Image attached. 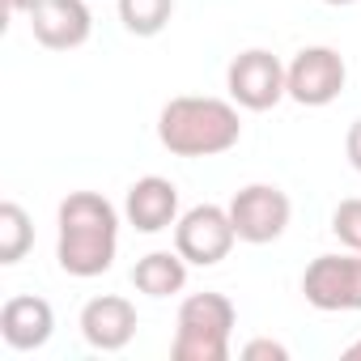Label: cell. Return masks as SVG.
<instances>
[{
  "label": "cell",
  "instance_id": "52a82bcc",
  "mask_svg": "<svg viewBox=\"0 0 361 361\" xmlns=\"http://www.w3.org/2000/svg\"><path fill=\"white\" fill-rule=\"evenodd\" d=\"M226 209H230V221L238 230V243H251V247L276 243L293 217V204L276 183H247L230 196Z\"/></svg>",
  "mask_w": 361,
  "mask_h": 361
},
{
  "label": "cell",
  "instance_id": "44dd1931",
  "mask_svg": "<svg viewBox=\"0 0 361 361\" xmlns=\"http://www.w3.org/2000/svg\"><path fill=\"white\" fill-rule=\"evenodd\" d=\"M323 5H331V9H344V5H357V0H323Z\"/></svg>",
  "mask_w": 361,
  "mask_h": 361
},
{
  "label": "cell",
  "instance_id": "277c9868",
  "mask_svg": "<svg viewBox=\"0 0 361 361\" xmlns=\"http://www.w3.org/2000/svg\"><path fill=\"white\" fill-rule=\"evenodd\" d=\"M302 293L323 314H348L361 310V251L344 255H319L302 272Z\"/></svg>",
  "mask_w": 361,
  "mask_h": 361
},
{
  "label": "cell",
  "instance_id": "6da1fadb",
  "mask_svg": "<svg viewBox=\"0 0 361 361\" xmlns=\"http://www.w3.org/2000/svg\"><path fill=\"white\" fill-rule=\"evenodd\" d=\"M56 259L68 276L94 281L111 272L119 251V213L98 192H68L56 213Z\"/></svg>",
  "mask_w": 361,
  "mask_h": 361
},
{
  "label": "cell",
  "instance_id": "2e32d148",
  "mask_svg": "<svg viewBox=\"0 0 361 361\" xmlns=\"http://www.w3.org/2000/svg\"><path fill=\"white\" fill-rule=\"evenodd\" d=\"M331 234L340 238L344 251H361V196L340 200L331 209Z\"/></svg>",
  "mask_w": 361,
  "mask_h": 361
},
{
  "label": "cell",
  "instance_id": "ac0fdd59",
  "mask_svg": "<svg viewBox=\"0 0 361 361\" xmlns=\"http://www.w3.org/2000/svg\"><path fill=\"white\" fill-rule=\"evenodd\" d=\"M344 157H348V166L361 174V115L348 123V136H344Z\"/></svg>",
  "mask_w": 361,
  "mask_h": 361
},
{
  "label": "cell",
  "instance_id": "e0dca14e",
  "mask_svg": "<svg viewBox=\"0 0 361 361\" xmlns=\"http://www.w3.org/2000/svg\"><path fill=\"white\" fill-rule=\"evenodd\" d=\"M289 348L281 340H247L243 344V361H285Z\"/></svg>",
  "mask_w": 361,
  "mask_h": 361
},
{
  "label": "cell",
  "instance_id": "8fae6325",
  "mask_svg": "<svg viewBox=\"0 0 361 361\" xmlns=\"http://www.w3.org/2000/svg\"><path fill=\"white\" fill-rule=\"evenodd\" d=\"M123 217L140 234L170 230L178 217H183V213H178V188L170 183V178H161V174L136 178V183L128 188V196H123Z\"/></svg>",
  "mask_w": 361,
  "mask_h": 361
},
{
  "label": "cell",
  "instance_id": "7a4b0ae2",
  "mask_svg": "<svg viewBox=\"0 0 361 361\" xmlns=\"http://www.w3.org/2000/svg\"><path fill=\"white\" fill-rule=\"evenodd\" d=\"M157 140L174 157H221L243 140L238 102L204 98V94H178L157 115Z\"/></svg>",
  "mask_w": 361,
  "mask_h": 361
},
{
  "label": "cell",
  "instance_id": "d6986e66",
  "mask_svg": "<svg viewBox=\"0 0 361 361\" xmlns=\"http://www.w3.org/2000/svg\"><path fill=\"white\" fill-rule=\"evenodd\" d=\"M344 361H361V340H353V344L344 348Z\"/></svg>",
  "mask_w": 361,
  "mask_h": 361
},
{
  "label": "cell",
  "instance_id": "5b68a950",
  "mask_svg": "<svg viewBox=\"0 0 361 361\" xmlns=\"http://www.w3.org/2000/svg\"><path fill=\"white\" fill-rule=\"evenodd\" d=\"M238 243V230L230 221V209L221 204H196L174 221V251L192 268H213L221 264Z\"/></svg>",
  "mask_w": 361,
  "mask_h": 361
},
{
  "label": "cell",
  "instance_id": "9a60e30c",
  "mask_svg": "<svg viewBox=\"0 0 361 361\" xmlns=\"http://www.w3.org/2000/svg\"><path fill=\"white\" fill-rule=\"evenodd\" d=\"M174 18V0H119V22L136 39H153L170 26Z\"/></svg>",
  "mask_w": 361,
  "mask_h": 361
},
{
  "label": "cell",
  "instance_id": "3957f363",
  "mask_svg": "<svg viewBox=\"0 0 361 361\" xmlns=\"http://www.w3.org/2000/svg\"><path fill=\"white\" fill-rule=\"evenodd\" d=\"M238 310L226 293H192L178 306L174 319V361H230V336H234Z\"/></svg>",
  "mask_w": 361,
  "mask_h": 361
},
{
  "label": "cell",
  "instance_id": "ba28073f",
  "mask_svg": "<svg viewBox=\"0 0 361 361\" xmlns=\"http://www.w3.org/2000/svg\"><path fill=\"white\" fill-rule=\"evenodd\" d=\"M226 90L243 111H272L281 98H289L285 90V64L268 51V47H247L230 60L226 68Z\"/></svg>",
  "mask_w": 361,
  "mask_h": 361
},
{
  "label": "cell",
  "instance_id": "8992f818",
  "mask_svg": "<svg viewBox=\"0 0 361 361\" xmlns=\"http://www.w3.org/2000/svg\"><path fill=\"white\" fill-rule=\"evenodd\" d=\"M348 85V64L336 47H302L285 64V90L298 106H331Z\"/></svg>",
  "mask_w": 361,
  "mask_h": 361
},
{
  "label": "cell",
  "instance_id": "7c38bea8",
  "mask_svg": "<svg viewBox=\"0 0 361 361\" xmlns=\"http://www.w3.org/2000/svg\"><path fill=\"white\" fill-rule=\"evenodd\" d=\"M0 336L13 353H35L56 336V310L47 298L35 293H18L0 306Z\"/></svg>",
  "mask_w": 361,
  "mask_h": 361
},
{
  "label": "cell",
  "instance_id": "ffe728a7",
  "mask_svg": "<svg viewBox=\"0 0 361 361\" xmlns=\"http://www.w3.org/2000/svg\"><path fill=\"white\" fill-rule=\"evenodd\" d=\"M5 5H9V13H26V9H30V0H5Z\"/></svg>",
  "mask_w": 361,
  "mask_h": 361
},
{
  "label": "cell",
  "instance_id": "30bf717a",
  "mask_svg": "<svg viewBox=\"0 0 361 361\" xmlns=\"http://www.w3.org/2000/svg\"><path fill=\"white\" fill-rule=\"evenodd\" d=\"M81 336L90 348L98 353H119L132 344L136 336V306L119 293H102V298H90L81 306Z\"/></svg>",
  "mask_w": 361,
  "mask_h": 361
},
{
  "label": "cell",
  "instance_id": "9c48e42d",
  "mask_svg": "<svg viewBox=\"0 0 361 361\" xmlns=\"http://www.w3.org/2000/svg\"><path fill=\"white\" fill-rule=\"evenodd\" d=\"M26 22L35 43L47 51H77L94 35L90 0H30Z\"/></svg>",
  "mask_w": 361,
  "mask_h": 361
},
{
  "label": "cell",
  "instance_id": "5bb4252c",
  "mask_svg": "<svg viewBox=\"0 0 361 361\" xmlns=\"http://www.w3.org/2000/svg\"><path fill=\"white\" fill-rule=\"evenodd\" d=\"M35 247V221L18 200L0 204V264H22Z\"/></svg>",
  "mask_w": 361,
  "mask_h": 361
},
{
  "label": "cell",
  "instance_id": "4fadbf2b",
  "mask_svg": "<svg viewBox=\"0 0 361 361\" xmlns=\"http://www.w3.org/2000/svg\"><path fill=\"white\" fill-rule=\"evenodd\" d=\"M188 259L178 251H149L136 259L132 268V285L145 293V298H174L188 289Z\"/></svg>",
  "mask_w": 361,
  "mask_h": 361
}]
</instances>
